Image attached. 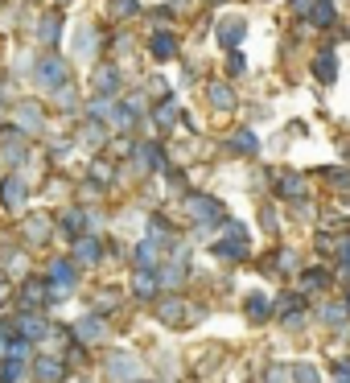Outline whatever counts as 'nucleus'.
<instances>
[{
  "instance_id": "10",
  "label": "nucleus",
  "mask_w": 350,
  "mask_h": 383,
  "mask_svg": "<svg viewBox=\"0 0 350 383\" xmlns=\"http://www.w3.org/2000/svg\"><path fill=\"white\" fill-rule=\"evenodd\" d=\"M153 243H157V240H144V243L136 247V264H140V272H148V268L157 264V247H153Z\"/></svg>"
},
{
  "instance_id": "28",
  "label": "nucleus",
  "mask_w": 350,
  "mask_h": 383,
  "mask_svg": "<svg viewBox=\"0 0 350 383\" xmlns=\"http://www.w3.org/2000/svg\"><path fill=\"white\" fill-rule=\"evenodd\" d=\"M136 4H140V0H116L112 13H116V17H128V13H136Z\"/></svg>"
},
{
  "instance_id": "25",
  "label": "nucleus",
  "mask_w": 350,
  "mask_h": 383,
  "mask_svg": "<svg viewBox=\"0 0 350 383\" xmlns=\"http://www.w3.org/2000/svg\"><path fill=\"white\" fill-rule=\"evenodd\" d=\"M334 247H338V264H342V268H350V235H346V240H338Z\"/></svg>"
},
{
  "instance_id": "13",
  "label": "nucleus",
  "mask_w": 350,
  "mask_h": 383,
  "mask_svg": "<svg viewBox=\"0 0 350 383\" xmlns=\"http://www.w3.org/2000/svg\"><path fill=\"white\" fill-rule=\"evenodd\" d=\"M280 194H284V198H301V194H305V182L297 177V173H288V177L280 182Z\"/></svg>"
},
{
  "instance_id": "24",
  "label": "nucleus",
  "mask_w": 350,
  "mask_h": 383,
  "mask_svg": "<svg viewBox=\"0 0 350 383\" xmlns=\"http://www.w3.org/2000/svg\"><path fill=\"white\" fill-rule=\"evenodd\" d=\"M326 177L334 182V186H338V190H350V173H342V169H334V173L326 169Z\"/></svg>"
},
{
  "instance_id": "20",
  "label": "nucleus",
  "mask_w": 350,
  "mask_h": 383,
  "mask_svg": "<svg viewBox=\"0 0 350 383\" xmlns=\"http://www.w3.org/2000/svg\"><path fill=\"white\" fill-rule=\"evenodd\" d=\"M231 148H235V153H256V136H252V132H239Z\"/></svg>"
},
{
  "instance_id": "14",
  "label": "nucleus",
  "mask_w": 350,
  "mask_h": 383,
  "mask_svg": "<svg viewBox=\"0 0 350 383\" xmlns=\"http://www.w3.org/2000/svg\"><path fill=\"white\" fill-rule=\"evenodd\" d=\"M132 288H136V297H153V293H157V285H153V276H148V272H140L136 281H132Z\"/></svg>"
},
{
  "instance_id": "19",
  "label": "nucleus",
  "mask_w": 350,
  "mask_h": 383,
  "mask_svg": "<svg viewBox=\"0 0 350 383\" xmlns=\"http://www.w3.org/2000/svg\"><path fill=\"white\" fill-rule=\"evenodd\" d=\"M293 383H317V371H313L309 363H297V371H293Z\"/></svg>"
},
{
  "instance_id": "29",
  "label": "nucleus",
  "mask_w": 350,
  "mask_h": 383,
  "mask_svg": "<svg viewBox=\"0 0 350 383\" xmlns=\"http://www.w3.org/2000/svg\"><path fill=\"white\" fill-rule=\"evenodd\" d=\"M173 116H177V112H173V107H157V124H165V128H169V124H173Z\"/></svg>"
},
{
  "instance_id": "26",
  "label": "nucleus",
  "mask_w": 350,
  "mask_h": 383,
  "mask_svg": "<svg viewBox=\"0 0 350 383\" xmlns=\"http://www.w3.org/2000/svg\"><path fill=\"white\" fill-rule=\"evenodd\" d=\"M78 256H83V260H95V256H99V243H95V240H83V243H78Z\"/></svg>"
},
{
  "instance_id": "22",
  "label": "nucleus",
  "mask_w": 350,
  "mask_h": 383,
  "mask_svg": "<svg viewBox=\"0 0 350 383\" xmlns=\"http://www.w3.org/2000/svg\"><path fill=\"white\" fill-rule=\"evenodd\" d=\"M276 264H280V272H297V252H280Z\"/></svg>"
},
{
  "instance_id": "32",
  "label": "nucleus",
  "mask_w": 350,
  "mask_h": 383,
  "mask_svg": "<svg viewBox=\"0 0 350 383\" xmlns=\"http://www.w3.org/2000/svg\"><path fill=\"white\" fill-rule=\"evenodd\" d=\"M0 355H4V334H0Z\"/></svg>"
},
{
  "instance_id": "8",
  "label": "nucleus",
  "mask_w": 350,
  "mask_h": 383,
  "mask_svg": "<svg viewBox=\"0 0 350 383\" xmlns=\"http://www.w3.org/2000/svg\"><path fill=\"white\" fill-rule=\"evenodd\" d=\"M49 281H54V285H62V281H66V288H70V285H74V264H70V260H54Z\"/></svg>"
},
{
  "instance_id": "1",
  "label": "nucleus",
  "mask_w": 350,
  "mask_h": 383,
  "mask_svg": "<svg viewBox=\"0 0 350 383\" xmlns=\"http://www.w3.org/2000/svg\"><path fill=\"white\" fill-rule=\"evenodd\" d=\"M313 74H317V83H334L338 78V58L334 54H317L313 58Z\"/></svg>"
},
{
  "instance_id": "11",
  "label": "nucleus",
  "mask_w": 350,
  "mask_h": 383,
  "mask_svg": "<svg viewBox=\"0 0 350 383\" xmlns=\"http://www.w3.org/2000/svg\"><path fill=\"white\" fill-rule=\"evenodd\" d=\"M268 313H272V305H268V297H247V317H252V322H264V317H268Z\"/></svg>"
},
{
  "instance_id": "23",
  "label": "nucleus",
  "mask_w": 350,
  "mask_h": 383,
  "mask_svg": "<svg viewBox=\"0 0 350 383\" xmlns=\"http://www.w3.org/2000/svg\"><path fill=\"white\" fill-rule=\"evenodd\" d=\"M21 124L37 132V128H42V116H37V107H25V112H21Z\"/></svg>"
},
{
  "instance_id": "16",
  "label": "nucleus",
  "mask_w": 350,
  "mask_h": 383,
  "mask_svg": "<svg viewBox=\"0 0 350 383\" xmlns=\"http://www.w3.org/2000/svg\"><path fill=\"white\" fill-rule=\"evenodd\" d=\"M21 330H25V338H29V342H33V338H46V322H33V317H25Z\"/></svg>"
},
{
  "instance_id": "6",
  "label": "nucleus",
  "mask_w": 350,
  "mask_h": 383,
  "mask_svg": "<svg viewBox=\"0 0 350 383\" xmlns=\"http://www.w3.org/2000/svg\"><path fill=\"white\" fill-rule=\"evenodd\" d=\"M74 334L83 338V342H95V338H103V322H95V317H83V322L74 326Z\"/></svg>"
},
{
  "instance_id": "15",
  "label": "nucleus",
  "mask_w": 350,
  "mask_h": 383,
  "mask_svg": "<svg viewBox=\"0 0 350 383\" xmlns=\"http://www.w3.org/2000/svg\"><path fill=\"white\" fill-rule=\"evenodd\" d=\"M322 317H326V322H334V326H342V322L350 317V310H346V305H326V310H322Z\"/></svg>"
},
{
  "instance_id": "27",
  "label": "nucleus",
  "mask_w": 350,
  "mask_h": 383,
  "mask_svg": "<svg viewBox=\"0 0 350 383\" xmlns=\"http://www.w3.org/2000/svg\"><path fill=\"white\" fill-rule=\"evenodd\" d=\"M322 285H326V272H317V268L305 272V288H322Z\"/></svg>"
},
{
  "instance_id": "17",
  "label": "nucleus",
  "mask_w": 350,
  "mask_h": 383,
  "mask_svg": "<svg viewBox=\"0 0 350 383\" xmlns=\"http://www.w3.org/2000/svg\"><path fill=\"white\" fill-rule=\"evenodd\" d=\"M37 375H42L46 383H54L62 371H58V363H54V359H42V363H37Z\"/></svg>"
},
{
  "instance_id": "12",
  "label": "nucleus",
  "mask_w": 350,
  "mask_h": 383,
  "mask_svg": "<svg viewBox=\"0 0 350 383\" xmlns=\"http://www.w3.org/2000/svg\"><path fill=\"white\" fill-rule=\"evenodd\" d=\"M153 54H157V58H173V54H177V42H173L169 33H157V42H153Z\"/></svg>"
},
{
  "instance_id": "3",
  "label": "nucleus",
  "mask_w": 350,
  "mask_h": 383,
  "mask_svg": "<svg viewBox=\"0 0 350 383\" xmlns=\"http://www.w3.org/2000/svg\"><path fill=\"white\" fill-rule=\"evenodd\" d=\"M218 42H223V46H239V42H243V21H239V17H235V21H223L218 25Z\"/></svg>"
},
{
  "instance_id": "30",
  "label": "nucleus",
  "mask_w": 350,
  "mask_h": 383,
  "mask_svg": "<svg viewBox=\"0 0 350 383\" xmlns=\"http://www.w3.org/2000/svg\"><path fill=\"white\" fill-rule=\"evenodd\" d=\"M227 74H243V58H239V54H231V62H227Z\"/></svg>"
},
{
  "instance_id": "7",
  "label": "nucleus",
  "mask_w": 350,
  "mask_h": 383,
  "mask_svg": "<svg viewBox=\"0 0 350 383\" xmlns=\"http://www.w3.org/2000/svg\"><path fill=\"white\" fill-rule=\"evenodd\" d=\"M210 103L214 107H235V91L223 87V83H210Z\"/></svg>"
},
{
  "instance_id": "5",
  "label": "nucleus",
  "mask_w": 350,
  "mask_h": 383,
  "mask_svg": "<svg viewBox=\"0 0 350 383\" xmlns=\"http://www.w3.org/2000/svg\"><path fill=\"white\" fill-rule=\"evenodd\" d=\"M189 211H194V218H218V215H223V206H218L214 198H194Z\"/></svg>"
},
{
  "instance_id": "31",
  "label": "nucleus",
  "mask_w": 350,
  "mask_h": 383,
  "mask_svg": "<svg viewBox=\"0 0 350 383\" xmlns=\"http://www.w3.org/2000/svg\"><path fill=\"white\" fill-rule=\"evenodd\" d=\"M293 8H297V13H309V8H313V0H293Z\"/></svg>"
},
{
  "instance_id": "34",
  "label": "nucleus",
  "mask_w": 350,
  "mask_h": 383,
  "mask_svg": "<svg viewBox=\"0 0 350 383\" xmlns=\"http://www.w3.org/2000/svg\"><path fill=\"white\" fill-rule=\"evenodd\" d=\"M0 297H4V288H0Z\"/></svg>"
},
{
  "instance_id": "21",
  "label": "nucleus",
  "mask_w": 350,
  "mask_h": 383,
  "mask_svg": "<svg viewBox=\"0 0 350 383\" xmlns=\"http://www.w3.org/2000/svg\"><path fill=\"white\" fill-rule=\"evenodd\" d=\"M161 317H165V322H182V301H165Z\"/></svg>"
},
{
  "instance_id": "4",
  "label": "nucleus",
  "mask_w": 350,
  "mask_h": 383,
  "mask_svg": "<svg viewBox=\"0 0 350 383\" xmlns=\"http://www.w3.org/2000/svg\"><path fill=\"white\" fill-rule=\"evenodd\" d=\"M309 17H313V25H334V17H338V8H334V0H313Z\"/></svg>"
},
{
  "instance_id": "33",
  "label": "nucleus",
  "mask_w": 350,
  "mask_h": 383,
  "mask_svg": "<svg viewBox=\"0 0 350 383\" xmlns=\"http://www.w3.org/2000/svg\"><path fill=\"white\" fill-rule=\"evenodd\" d=\"M346 310H350V293H346Z\"/></svg>"
},
{
  "instance_id": "2",
  "label": "nucleus",
  "mask_w": 350,
  "mask_h": 383,
  "mask_svg": "<svg viewBox=\"0 0 350 383\" xmlns=\"http://www.w3.org/2000/svg\"><path fill=\"white\" fill-rule=\"evenodd\" d=\"M0 198H4V206H21L25 182H21V177H4V186H0Z\"/></svg>"
},
{
  "instance_id": "18",
  "label": "nucleus",
  "mask_w": 350,
  "mask_h": 383,
  "mask_svg": "<svg viewBox=\"0 0 350 383\" xmlns=\"http://www.w3.org/2000/svg\"><path fill=\"white\" fill-rule=\"evenodd\" d=\"M128 367H136V363L124 359V355H116V359H112V379H128Z\"/></svg>"
},
{
  "instance_id": "9",
  "label": "nucleus",
  "mask_w": 350,
  "mask_h": 383,
  "mask_svg": "<svg viewBox=\"0 0 350 383\" xmlns=\"http://www.w3.org/2000/svg\"><path fill=\"white\" fill-rule=\"evenodd\" d=\"M37 78H42L46 87L62 83V62H58V58H46V62H42V74H37Z\"/></svg>"
}]
</instances>
